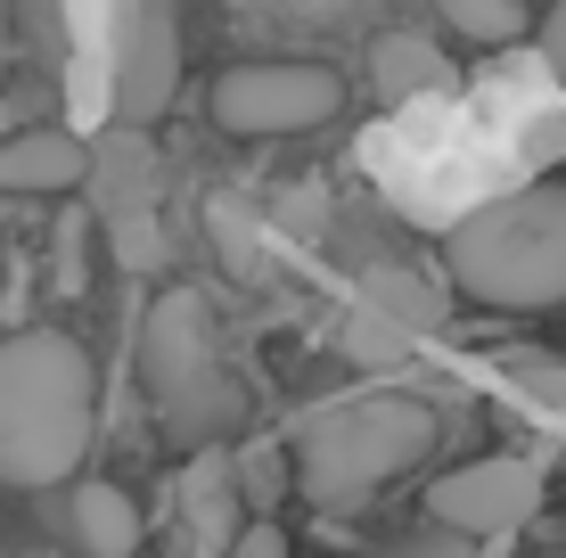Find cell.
Listing matches in <instances>:
<instances>
[{
	"label": "cell",
	"mask_w": 566,
	"mask_h": 558,
	"mask_svg": "<svg viewBox=\"0 0 566 558\" xmlns=\"http://www.w3.org/2000/svg\"><path fill=\"white\" fill-rule=\"evenodd\" d=\"M99 435V370L66 329L0 337V485L50 493L74 485Z\"/></svg>",
	"instance_id": "cell-1"
},
{
	"label": "cell",
	"mask_w": 566,
	"mask_h": 558,
	"mask_svg": "<svg viewBox=\"0 0 566 558\" xmlns=\"http://www.w3.org/2000/svg\"><path fill=\"white\" fill-rule=\"evenodd\" d=\"M443 419L427 394L378 387V394H345L296 428V493L321 517H354L361 502H378L395 476H411L436 452Z\"/></svg>",
	"instance_id": "cell-2"
},
{
	"label": "cell",
	"mask_w": 566,
	"mask_h": 558,
	"mask_svg": "<svg viewBox=\"0 0 566 558\" xmlns=\"http://www.w3.org/2000/svg\"><path fill=\"white\" fill-rule=\"evenodd\" d=\"M443 272L468 304L558 313L566 304V181H534L460 214L452 239H443Z\"/></svg>",
	"instance_id": "cell-3"
},
{
	"label": "cell",
	"mask_w": 566,
	"mask_h": 558,
	"mask_svg": "<svg viewBox=\"0 0 566 558\" xmlns=\"http://www.w3.org/2000/svg\"><path fill=\"white\" fill-rule=\"evenodd\" d=\"M140 394L156 411V428L181 452L198 444H230L247 428V387L222 354V329H213V304L198 287H165L140 320Z\"/></svg>",
	"instance_id": "cell-4"
},
{
	"label": "cell",
	"mask_w": 566,
	"mask_h": 558,
	"mask_svg": "<svg viewBox=\"0 0 566 558\" xmlns=\"http://www.w3.org/2000/svg\"><path fill=\"white\" fill-rule=\"evenodd\" d=\"M345 107V74L321 57H239L206 83V115L230 140H287V131H321Z\"/></svg>",
	"instance_id": "cell-5"
},
{
	"label": "cell",
	"mask_w": 566,
	"mask_h": 558,
	"mask_svg": "<svg viewBox=\"0 0 566 558\" xmlns=\"http://www.w3.org/2000/svg\"><path fill=\"white\" fill-rule=\"evenodd\" d=\"M419 502H427L436 526H452V534L510 543V534H525L542 517V468L517 460V452H484V460H468V468H443Z\"/></svg>",
	"instance_id": "cell-6"
},
{
	"label": "cell",
	"mask_w": 566,
	"mask_h": 558,
	"mask_svg": "<svg viewBox=\"0 0 566 558\" xmlns=\"http://www.w3.org/2000/svg\"><path fill=\"white\" fill-rule=\"evenodd\" d=\"M172 91H181V17H172V0H148V9L132 17V33H124L107 99H115V115H132V124H156V115L172 107Z\"/></svg>",
	"instance_id": "cell-7"
},
{
	"label": "cell",
	"mask_w": 566,
	"mask_h": 558,
	"mask_svg": "<svg viewBox=\"0 0 566 558\" xmlns=\"http://www.w3.org/2000/svg\"><path fill=\"white\" fill-rule=\"evenodd\" d=\"M172 493H181V526H189L198 550H230V543H239L247 485H239V452H230V444H198L181 460V476H172Z\"/></svg>",
	"instance_id": "cell-8"
},
{
	"label": "cell",
	"mask_w": 566,
	"mask_h": 558,
	"mask_svg": "<svg viewBox=\"0 0 566 558\" xmlns=\"http://www.w3.org/2000/svg\"><path fill=\"white\" fill-rule=\"evenodd\" d=\"M91 198H99V214H124V206H165V148L148 140V124H115L99 131V148H91Z\"/></svg>",
	"instance_id": "cell-9"
},
{
	"label": "cell",
	"mask_w": 566,
	"mask_h": 558,
	"mask_svg": "<svg viewBox=\"0 0 566 558\" xmlns=\"http://www.w3.org/2000/svg\"><path fill=\"white\" fill-rule=\"evenodd\" d=\"M91 181V148L74 131H9L0 140V198H66Z\"/></svg>",
	"instance_id": "cell-10"
},
{
	"label": "cell",
	"mask_w": 566,
	"mask_h": 558,
	"mask_svg": "<svg viewBox=\"0 0 566 558\" xmlns=\"http://www.w3.org/2000/svg\"><path fill=\"white\" fill-rule=\"evenodd\" d=\"M460 74H452V57H443L427 33H378L369 42V91L378 99H443Z\"/></svg>",
	"instance_id": "cell-11"
},
{
	"label": "cell",
	"mask_w": 566,
	"mask_h": 558,
	"mask_svg": "<svg viewBox=\"0 0 566 558\" xmlns=\"http://www.w3.org/2000/svg\"><path fill=\"white\" fill-rule=\"evenodd\" d=\"M66 526H74V543H83L91 558H132L140 534H148V517L132 509L124 485H74L66 493Z\"/></svg>",
	"instance_id": "cell-12"
},
{
	"label": "cell",
	"mask_w": 566,
	"mask_h": 558,
	"mask_svg": "<svg viewBox=\"0 0 566 558\" xmlns=\"http://www.w3.org/2000/svg\"><path fill=\"white\" fill-rule=\"evenodd\" d=\"M206 230H213V255H222L239 280H263V263H271V239H263V222H255V206H247V198L213 189V198H206Z\"/></svg>",
	"instance_id": "cell-13"
},
{
	"label": "cell",
	"mask_w": 566,
	"mask_h": 558,
	"mask_svg": "<svg viewBox=\"0 0 566 558\" xmlns=\"http://www.w3.org/2000/svg\"><path fill=\"white\" fill-rule=\"evenodd\" d=\"M107 255L115 272L132 280H156L172 263V230H165V206H124V214H107Z\"/></svg>",
	"instance_id": "cell-14"
},
{
	"label": "cell",
	"mask_w": 566,
	"mask_h": 558,
	"mask_svg": "<svg viewBox=\"0 0 566 558\" xmlns=\"http://www.w3.org/2000/svg\"><path fill=\"white\" fill-rule=\"evenodd\" d=\"M354 296H361V304H378V313H395L402 329H419V337L443 320V296H436V287H427L419 272H402V263H369Z\"/></svg>",
	"instance_id": "cell-15"
},
{
	"label": "cell",
	"mask_w": 566,
	"mask_h": 558,
	"mask_svg": "<svg viewBox=\"0 0 566 558\" xmlns=\"http://www.w3.org/2000/svg\"><path fill=\"white\" fill-rule=\"evenodd\" d=\"M427 9L452 33H468L476 50H510V42L534 33V9H525V0H427Z\"/></svg>",
	"instance_id": "cell-16"
},
{
	"label": "cell",
	"mask_w": 566,
	"mask_h": 558,
	"mask_svg": "<svg viewBox=\"0 0 566 558\" xmlns=\"http://www.w3.org/2000/svg\"><path fill=\"white\" fill-rule=\"evenodd\" d=\"M337 345H345V361H369V370H395V361L419 345V329H402L395 313H378V304H361V296H354V313H345Z\"/></svg>",
	"instance_id": "cell-17"
},
{
	"label": "cell",
	"mask_w": 566,
	"mask_h": 558,
	"mask_svg": "<svg viewBox=\"0 0 566 558\" xmlns=\"http://www.w3.org/2000/svg\"><path fill=\"white\" fill-rule=\"evenodd\" d=\"M501 370H510L517 394H534L542 411H566V361L542 354V345H517V354H501Z\"/></svg>",
	"instance_id": "cell-18"
},
{
	"label": "cell",
	"mask_w": 566,
	"mask_h": 558,
	"mask_svg": "<svg viewBox=\"0 0 566 558\" xmlns=\"http://www.w3.org/2000/svg\"><path fill=\"white\" fill-rule=\"evenodd\" d=\"M239 485H247V502H280V493H287V452L280 444H247L239 452Z\"/></svg>",
	"instance_id": "cell-19"
},
{
	"label": "cell",
	"mask_w": 566,
	"mask_h": 558,
	"mask_svg": "<svg viewBox=\"0 0 566 558\" xmlns=\"http://www.w3.org/2000/svg\"><path fill=\"white\" fill-rule=\"evenodd\" d=\"M280 222L296 230V239H312V230L328 222V198H321V189H280Z\"/></svg>",
	"instance_id": "cell-20"
},
{
	"label": "cell",
	"mask_w": 566,
	"mask_h": 558,
	"mask_svg": "<svg viewBox=\"0 0 566 558\" xmlns=\"http://www.w3.org/2000/svg\"><path fill=\"white\" fill-rule=\"evenodd\" d=\"M280 17H296V25H345V17L361 9V0H271Z\"/></svg>",
	"instance_id": "cell-21"
},
{
	"label": "cell",
	"mask_w": 566,
	"mask_h": 558,
	"mask_svg": "<svg viewBox=\"0 0 566 558\" xmlns=\"http://www.w3.org/2000/svg\"><path fill=\"white\" fill-rule=\"evenodd\" d=\"M287 534L271 526V517H255V526H239V543H230V558H280Z\"/></svg>",
	"instance_id": "cell-22"
},
{
	"label": "cell",
	"mask_w": 566,
	"mask_h": 558,
	"mask_svg": "<svg viewBox=\"0 0 566 558\" xmlns=\"http://www.w3.org/2000/svg\"><path fill=\"white\" fill-rule=\"evenodd\" d=\"M17 25H25L33 42H50V33L66 25V0H17Z\"/></svg>",
	"instance_id": "cell-23"
},
{
	"label": "cell",
	"mask_w": 566,
	"mask_h": 558,
	"mask_svg": "<svg viewBox=\"0 0 566 558\" xmlns=\"http://www.w3.org/2000/svg\"><path fill=\"white\" fill-rule=\"evenodd\" d=\"M534 42H542V66H551V74H566V0H558L551 17H542V33H534Z\"/></svg>",
	"instance_id": "cell-24"
},
{
	"label": "cell",
	"mask_w": 566,
	"mask_h": 558,
	"mask_svg": "<svg viewBox=\"0 0 566 558\" xmlns=\"http://www.w3.org/2000/svg\"><path fill=\"white\" fill-rule=\"evenodd\" d=\"M525 157H534V165H558V157H566V115H551V124H534Z\"/></svg>",
	"instance_id": "cell-25"
},
{
	"label": "cell",
	"mask_w": 566,
	"mask_h": 558,
	"mask_svg": "<svg viewBox=\"0 0 566 558\" xmlns=\"http://www.w3.org/2000/svg\"><path fill=\"white\" fill-rule=\"evenodd\" d=\"M558 534H566V526H558Z\"/></svg>",
	"instance_id": "cell-26"
}]
</instances>
